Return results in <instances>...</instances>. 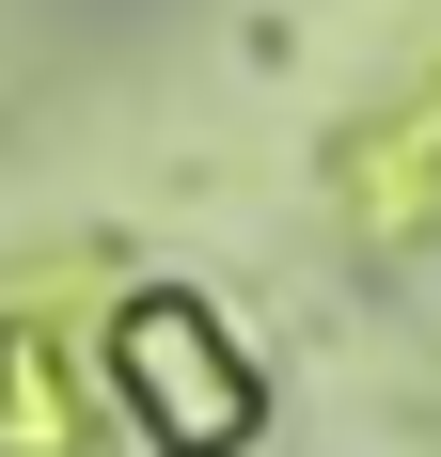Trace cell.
I'll return each mask as SVG.
<instances>
[{
	"instance_id": "cell-1",
	"label": "cell",
	"mask_w": 441,
	"mask_h": 457,
	"mask_svg": "<svg viewBox=\"0 0 441 457\" xmlns=\"http://www.w3.org/2000/svg\"><path fill=\"white\" fill-rule=\"evenodd\" d=\"M111 378H127V411L158 426L174 457H237V442H253V363L205 331V300H127Z\"/></svg>"
}]
</instances>
